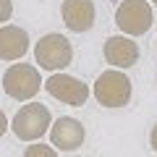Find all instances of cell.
<instances>
[{"instance_id":"5","label":"cell","mask_w":157,"mask_h":157,"mask_svg":"<svg viewBox=\"0 0 157 157\" xmlns=\"http://www.w3.org/2000/svg\"><path fill=\"white\" fill-rule=\"evenodd\" d=\"M155 13L149 0H123L115 8V24L126 37H141L152 29Z\"/></svg>"},{"instance_id":"1","label":"cell","mask_w":157,"mask_h":157,"mask_svg":"<svg viewBox=\"0 0 157 157\" xmlns=\"http://www.w3.org/2000/svg\"><path fill=\"white\" fill-rule=\"evenodd\" d=\"M52 123V115L45 105H39V102H29L24 105L21 110L13 115V121L8 123V128L18 136L21 141H37L47 134Z\"/></svg>"},{"instance_id":"11","label":"cell","mask_w":157,"mask_h":157,"mask_svg":"<svg viewBox=\"0 0 157 157\" xmlns=\"http://www.w3.org/2000/svg\"><path fill=\"white\" fill-rule=\"evenodd\" d=\"M24 157H58L55 147H47V144H39V141H32V144L24 149Z\"/></svg>"},{"instance_id":"10","label":"cell","mask_w":157,"mask_h":157,"mask_svg":"<svg viewBox=\"0 0 157 157\" xmlns=\"http://www.w3.org/2000/svg\"><path fill=\"white\" fill-rule=\"evenodd\" d=\"M29 50V34L21 26H0V60H21Z\"/></svg>"},{"instance_id":"3","label":"cell","mask_w":157,"mask_h":157,"mask_svg":"<svg viewBox=\"0 0 157 157\" xmlns=\"http://www.w3.org/2000/svg\"><path fill=\"white\" fill-rule=\"evenodd\" d=\"M34 60H37L39 68L58 73V71H63L66 66L73 63V47L63 34H55V32L45 34L34 45Z\"/></svg>"},{"instance_id":"4","label":"cell","mask_w":157,"mask_h":157,"mask_svg":"<svg viewBox=\"0 0 157 157\" xmlns=\"http://www.w3.org/2000/svg\"><path fill=\"white\" fill-rule=\"evenodd\" d=\"M42 89V76L34 66L29 63H13L6 73H3V92H6L11 100L24 102L32 100L37 92Z\"/></svg>"},{"instance_id":"6","label":"cell","mask_w":157,"mask_h":157,"mask_svg":"<svg viewBox=\"0 0 157 157\" xmlns=\"http://www.w3.org/2000/svg\"><path fill=\"white\" fill-rule=\"evenodd\" d=\"M45 92L52 100L71 105V107H81L89 100V86L84 81H78L76 76H68V73H52L45 81Z\"/></svg>"},{"instance_id":"14","label":"cell","mask_w":157,"mask_h":157,"mask_svg":"<svg viewBox=\"0 0 157 157\" xmlns=\"http://www.w3.org/2000/svg\"><path fill=\"white\" fill-rule=\"evenodd\" d=\"M149 144H152V149L157 152V123H155V128H152V134H149Z\"/></svg>"},{"instance_id":"13","label":"cell","mask_w":157,"mask_h":157,"mask_svg":"<svg viewBox=\"0 0 157 157\" xmlns=\"http://www.w3.org/2000/svg\"><path fill=\"white\" fill-rule=\"evenodd\" d=\"M6 131H8V118H6V113L0 110V136L6 134Z\"/></svg>"},{"instance_id":"12","label":"cell","mask_w":157,"mask_h":157,"mask_svg":"<svg viewBox=\"0 0 157 157\" xmlns=\"http://www.w3.org/2000/svg\"><path fill=\"white\" fill-rule=\"evenodd\" d=\"M13 16V0H0V26Z\"/></svg>"},{"instance_id":"9","label":"cell","mask_w":157,"mask_h":157,"mask_svg":"<svg viewBox=\"0 0 157 157\" xmlns=\"http://www.w3.org/2000/svg\"><path fill=\"white\" fill-rule=\"evenodd\" d=\"M102 55L113 68H131L139 63V45L126 34H115V37L105 39Z\"/></svg>"},{"instance_id":"7","label":"cell","mask_w":157,"mask_h":157,"mask_svg":"<svg viewBox=\"0 0 157 157\" xmlns=\"http://www.w3.org/2000/svg\"><path fill=\"white\" fill-rule=\"evenodd\" d=\"M47 131H50L52 147L60 149V152H76L78 147L84 144V139H86V128L78 123L76 118H68V115L52 121Z\"/></svg>"},{"instance_id":"2","label":"cell","mask_w":157,"mask_h":157,"mask_svg":"<svg viewBox=\"0 0 157 157\" xmlns=\"http://www.w3.org/2000/svg\"><path fill=\"white\" fill-rule=\"evenodd\" d=\"M92 92L102 107H126L131 102V78L121 68H110L97 76Z\"/></svg>"},{"instance_id":"8","label":"cell","mask_w":157,"mask_h":157,"mask_svg":"<svg viewBox=\"0 0 157 157\" xmlns=\"http://www.w3.org/2000/svg\"><path fill=\"white\" fill-rule=\"evenodd\" d=\"M60 16H63V24L73 34H84L94 26V18H97L94 0H63Z\"/></svg>"},{"instance_id":"15","label":"cell","mask_w":157,"mask_h":157,"mask_svg":"<svg viewBox=\"0 0 157 157\" xmlns=\"http://www.w3.org/2000/svg\"><path fill=\"white\" fill-rule=\"evenodd\" d=\"M149 3H157V0H149Z\"/></svg>"}]
</instances>
